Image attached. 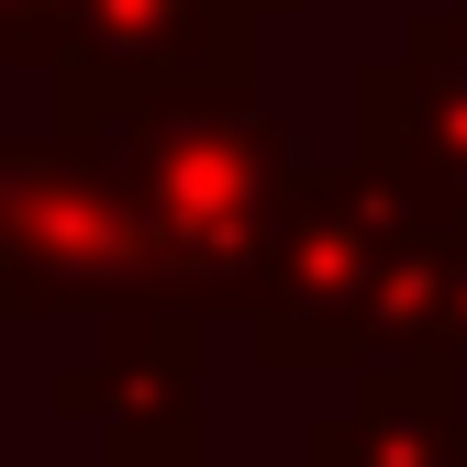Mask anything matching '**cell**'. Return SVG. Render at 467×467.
<instances>
[{
  "label": "cell",
  "mask_w": 467,
  "mask_h": 467,
  "mask_svg": "<svg viewBox=\"0 0 467 467\" xmlns=\"http://www.w3.org/2000/svg\"><path fill=\"white\" fill-rule=\"evenodd\" d=\"M111 156L156 223L167 267H179L190 312H234L256 301V267L278 245V212L301 190V156H289V123L256 111L245 89L212 100H156L134 123H111Z\"/></svg>",
  "instance_id": "obj_1"
},
{
  "label": "cell",
  "mask_w": 467,
  "mask_h": 467,
  "mask_svg": "<svg viewBox=\"0 0 467 467\" xmlns=\"http://www.w3.org/2000/svg\"><path fill=\"white\" fill-rule=\"evenodd\" d=\"M23 312H179V267L111 134H34L0 190V323Z\"/></svg>",
  "instance_id": "obj_2"
},
{
  "label": "cell",
  "mask_w": 467,
  "mask_h": 467,
  "mask_svg": "<svg viewBox=\"0 0 467 467\" xmlns=\"http://www.w3.org/2000/svg\"><path fill=\"white\" fill-rule=\"evenodd\" d=\"M423 234V212L400 201L379 167H301V190L278 212V245L256 267V301L245 334L267 368H357L368 357V312H379V278L389 256Z\"/></svg>",
  "instance_id": "obj_3"
},
{
  "label": "cell",
  "mask_w": 467,
  "mask_h": 467,
  "mask_svg": "<svg viewBox=\"0 0 467 467\" xmlns=\"http://www.w3.org/2000/svg\"><path fill=\"white\" fill-rule=\"evenodd\" d=\"M56 89L89 134L156 100L245 89V12L234 0H67L56 23Z\"/></svg>",
  "instance_id": "obj_4"
},
{
  "label": "cell",
  "mask_w": 467,
  "mask_h": 467,
  "mask_svg": "<svg viewBox=\"0 0 467 467\" xmlns=\"http://www.w3.org/2000/svg\"><path fill=\"white\" fill-rule=\"evenodd\" d=\"M357 167H379L423 223L467 234V0L357 78Z\"/></svg>",
  "instance_id": "obj_5"
},
{
  "label": "cell",
  "mask_w": 467,
  "mask_h": 467,
  "mask_svg": "<svg viewBox=\"0 0 467 467\" xmlns=\"http://www.w3.org/2000/svg\"><path fill=\"white\" fill-rule=\"evenodd\" d=\"M201 345L179 312H111V345H100V368L67 379L56 400H67L78 423H100V445L123 456V467H190L201 445Z\"/></svg>",
  "instance_id": "obj_6"
},
{
  "label": "cell",
  "mask_w": 467,
  "mask_h": 467,
  "mask_svg": "<svg viewBox=\"0 0 467 467\" xmlns=\"http://www.w3.org/2000/svg\"><path fill=\"white\" fill-rule=\"evenodd\" d=\"M312 467H467L456 368H368L357 412L312 434Z\"/></svg>",
  "instance_id": "obj_7"
},
{
  "label": "cell",
  "mask_w": 467,
  "mask_h": 467,
  "mask_svg": "<svg viewBox=\"0 0 467 467\" xmlns=\"http://www.w3.org/2000/svg\"><path fill=\"white\" fill-rule=\"evenodd\" d=\"M56 23H67V0H0V56L56 67Z\"/></svg>",
  "instance_id": "obj_8"
},
{
  "label": "cell",
  "mask_w": 467,
  "mask_h": 467,
  "mask_svg": "<svg viewBox=\"0 0 467 467\" xmlns=\"http://www.w3.org/2000/svg\"><path fill=\"white\" fill-rule=\"evenodd\" d=\"M23 145H34V134H12V123H0V190H12V167H23Z\"/></svg>",
  "instance_id": "obj_9"
},
{
  "label": "cell",
  "mask_w": 467,
  "mask_h": 467,
  "mask_svg": "<svg viewBox=\"0 0 467 467\" xmlns=\"http://www.w3.org/2000/svg\"><path fill=\"white\" fill-rule=\"evenodd\" d=\"M234 12H245V23H256V12H289V0H234Z\"/></svg>",
  "instance_id": "obj_10"
}]
</instances>
